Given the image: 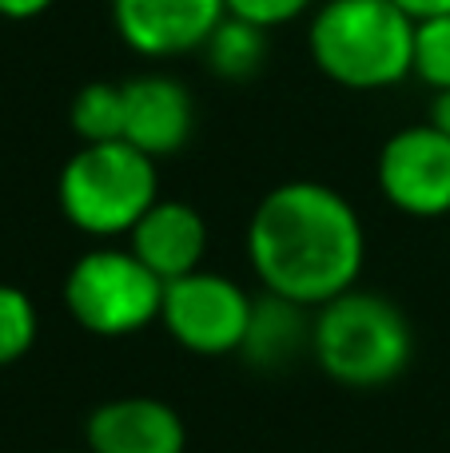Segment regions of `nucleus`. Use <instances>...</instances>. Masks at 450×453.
<instances>
[{"label": "nucleus", "mask_w": 450, "mask_h": 453, "mask_svg": "<svg viewBox=\"0 0 450 453\" xmlns=\"http://www.w3.org/2000/svg\"><path fill=\"white\" fill-rule=\"evenodd\" d=\"M88 453H183L188 426L180 410L148 394L112 398L88 414L84 422Z\"/></svg>", "instance_id": "obj_10"}, {"label": "nucleus", "mask_w": 450, "mask_h": 453, "mask_svg": "<svg viewBox=\"0 0 450 453\" xmlns=\"http://www.w3.org/2000/svg\"><path fill=\"white\" fill-rule=\"evenodd\" d=\"M60 453H88V449H60Z\"/></svg>", "instance_id": "obj_21"}, {"label": "nucleus", "mask_w": 450, "mask_h": 453, "mask_svg": "<svg viewBox=\"0 0 450 453\" xmlns=\"http://www.w3.org/2000/svg\"><path fill=\"white\" fill-rule=\"evenodd\" d=\"M415 24L431 20V16H450V0H395Z\"/></svg>", "instance_id": "obj_19"}, {"label": "nucleus", "mask_w": 450, "mask_h": 453, "mask_svg": "<svg viewBox=\"0 0 450 453\" xmlns=\"http://www.w3.org/2000/svg\"><path fill=\"white\" fill-rule=\"evenodd\" d=\"M64 306L88 334L128 338L159 322L164 279H156L128 247H92L64 274Z\"/></svg>", "instance_id": "obj_5"}, {"label": "nucleus", "mask_w": 450, "mask_h": 453, "mask_svg": "<svg viewBox=\"0 0 450 453\" xmlns=\"http://www.w3.org/2000/svg\"><path fill=\"white\" fill-rule=\"evenodd\" d=\"M307 48L315 68L347 92H383L415 76V20L395 0H323Z\"/></svg>", "instance_id": "obj_2"}, {"label": "nucleus", "mask_w": 450, "mask_h": 453, "mask_svg": "<svg viewBox=\"0 0 450 453\" xmlns=\"http://www.w3.org/2000/svg\"><path fill=\"white\" fill-rule=\"evenodd\" d=\"M56 0H0V16L4 20H36L52 8Z\"/></svg>", "instance_id": "obj_18"}, {"label": "nucleus", "mask_w": 450, "mask_h": 453, "mask_svg": "<svg viewBox=\"0 0 450 453\" xmlns=\"http://www.w3.org/2000/svg\"><path fill=\"white\" fill-rule=\"evenodd\" d=\"M40 311L28 290L0 282V366H12L36 346Z\"/></svg>", "instance_id": "obj_15"}, {"label": "nucleus", "mask_w": 450, "mask_h": 453, "mask_svg": "<svg viewBox=\"0 0 450 453\" xmlns=\"http://www.w3.org/2000/svg\"><path fill=\"white\" fill-rule=\"evenodd\" d=\"M415 76L431 92L450 88V16H431L415 24Z\"/></svg>", "instance_id": "obj_16"}, {"label": "nucleus", "mask_w": 450, "mask_h": 453, "mask_svg": "<svg viewBox=\"0 0 450 453\" xmlns=\"http://www.w3.org/2000/svg\"><path fill=\"white\" fill-rule=\"evenodd\" d=\"M223 16V0H112V28L120 44L144 60H180L204 52Z\"/></svg>", "instance_id": "obj_8"}, {"label": "nucleus", "mask_w": 450, "mask_h": 453, "mask_svg": "<svg viewBox=\"0 0 450 453\" xmlns=\"http://www.w3.org/2000/svg\"><path fill=\"white\" fill-rule=\"evenodd\" d=\"M427 124H431V127H438L443 135H450V88H446V92H435V96H431Z\"/></svg>", "instance_id": "obj_20"}, {"label": "nucleus", "mask_w": 450, "mask_h": 453, "mask_svg": "<svg viewBox=\"0 0 450 453\" xmlns=\"http://www.w3.org/2000/svg\"><path fill=\"white\" fill-rule=\"evenodd\" d=\"M228 4V16H239V20L255 24V28H283V24L299 20L303 12L315 8V0H223Z\"/></svg>", "instance_id": "obj_17"}, {"label": "nucleus", "mask_w": 450, "mask_h": 453, "mask_svg": "<svg viewBox=\"0 0 450 453\" xmlns=\"http://www.w3.org/2000/svg\"><path fill=\"white\" fill-rule=\"evenodd\" d=\"M128 250L148 266L156 279L172 282L183 274L199 271L207 255V223L183 199H164L144 211V219L128 234Z\"/></svg>", "instance_id": "obj_11"}, {"label": "nucleus", "mask_w": 450, "mask_h": 453, "mask_svg": "<svg viewBox=\"0 0 450 453\" xmlns=\"http://www.w3.org/2000/svg\"><path fill=\"white\" fill-rule=\"evenodd\" d=\"M311 338H315V311L291 298H279L263 290L252 306V322H247L239 358L252 370H287L311 354Z\"/></svg>", "instance_id": "obj_12"}, {"label": "nucleus", "mask_w": 450, "mask_h": 453, "mask_svg": "<svg viewBox=\"0 0 450 453\" xmlns=\"http://www.w3.org/2000/svg\"><path fill=\"white\" fill-rule=\"evenodd\" d=\"M199 56H204L212 76L228 80V84H247V80H255L268 68L271 56L268 28H255V24L239 20V16H223Z\"/></svg>", "instance_id": "obj_13"}, {"label": "nucleus", "mask_w": 450, "mask_h": 453, "mask_svg": "<svg viewBox=\"0 0 450 453\" xmlns=\"http://www.w3.org/2000/svg\"><path fill=\"white\" fill-rule=\"evenodd\" d=\"M311 358L347 390H379L407 374L415 358V326L395 298L351 287L315 311Z\"/></svg>", "instance_id": "obj_3"}, {"label": "nucleus", "mask_w": 450, "mask_h": 453, "mask_svg": "<svg viewBox=\"0 0 450 453\" xmlns=\"http://www.w3.org/2000/svg\"><path fill=\"white\" fill-rule=\"evenodd\" d=\"M255 298L239 287L236 279L215 271H191L183 279L164 282V322L167 338L199 358H220V354H239L252 322Z\"/></svg>", "instance_id": "obj_6"}, {"label": "nucleus", "mask_w": 450, "mask_h": 453, "mask_svg": "<svg viewBox=\"0 0 450 453\" xmlns=\"http://www.w3.org/2000/svg\"><path fill=\"white\" fill-rule=\"evenodd\" d=\"M68 124L80 143H112L124 140V84L92 80L72 96Z\"/></svg>", "instance_id": "obj_14"}, {"label": "nucleus", "mask_w": 450, "mask_h": 453, "mask_svg": "<svg viewBox=\"0 0 450 453\" xmlns=\"http://www.w3.org/2000/svg\"><path fill=\"white\" fill-rule=\"evenodd\" d=\"M64 219L88 239L132 234L151 203L159 199V164L124 140L80 143L56 180Z\"/></svg>", "instance_id": "obj_4"}, {"label": "nucleus", "mask_w": 450, "mask_h": 453, "mask_svg": "<svg viewBox=\"0 0 450 453\" xmlns=\"http://www.w3.org/2000/svg\"><path fill=\"white\" fill-rule=\"evenodd\" d=\"M379 191L411 219L450 215V135L431 124H407L379 148Z\"/></svg>", "instance_id": "obj_7"}, {"label": "nucleus", "mask_w": 450, "mask_h": 453, "mask_svg": "<svg viewBox=\"0 0 450 453\" xmlns=\"http://www.w3.org/2000/svg\"><path fill=\"white\" fill-rule=\"evenodd\" d=\"M196 132V100L188 84L164 72L124 80V143L159 159L188 148Z\"/></svg>", "instance_id": "obj_9"}, {"label": "nucleus", "mask_w": 450, "mask_h": 453, "mask_svg": "<svg viewBox=\"0 0 450 453\" xmlns=\"http://www.w3.org/2000/svg\"><path fill=\"white\" fill-rule=\"evenodd\" d=\"M247 263L268 295L311 311L359 287L367 231L355 203L319 180H287L247 219Z\"/></svg>", "instance_id": "obj_1"}]
</instances>
